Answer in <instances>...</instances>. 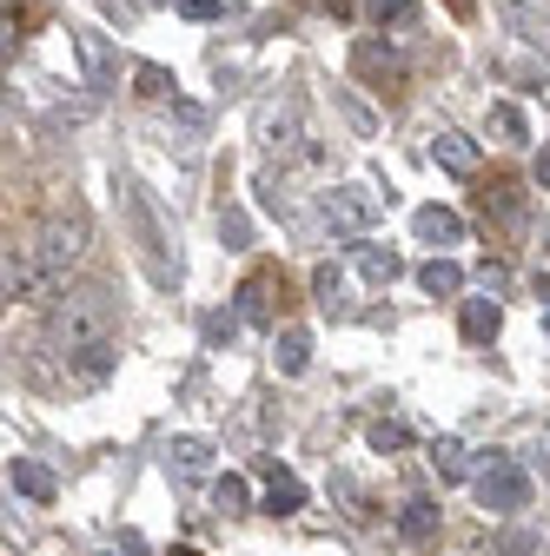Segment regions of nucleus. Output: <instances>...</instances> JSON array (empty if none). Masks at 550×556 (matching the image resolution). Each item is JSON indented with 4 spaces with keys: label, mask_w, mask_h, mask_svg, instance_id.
I'll use <instances>...</instances> for the list:
<instances>
[{
    "label": "nucleus",
    "mask_w": 550,
    "mask_h": 556,
    "mask_svg": "<svg viewBox=\"0 0 550 556\" xmlns=\"http://www.w3.org/2000/svg\"><path fill=\"white\" fill-rule=\"evenodd\" d=\"M332 106H338V113H346V126H352L359 139H372V132H378V119H372V106H365L359 93H346V87H338V93H332Z\"/></svg>",
    "instance_id": "19"
},
{
    "label": "nucleus",
    "mask_w": 550,
    "mask_h": 556,
    "mask_svg": "<svg viewBox=\"0 0 550 556\" xmlns=\"http://www.w3.org/2000/svg\"><path fill=\"white\" fill-rule=\"evenodd\" d=\"M471 8H477V0H451V14H458V21H471Z\"/></svg>",
    "instance_id": "36"
},
{
    "label": "nucleus",
    "mask_w": 550,
    "mask_h": 556,
    "mask_svg": "<svg viewBox=\"0 0 550 556\" xmlns=\"http://www.w3.org/2000/svg\"><path fill=\"white\" fill-rule=\"evenodd\" d=\"M359 265H365V278H378V286H391V278L404 271V258H398V252H385V245H365V252H359Z\"/></svg>",
    "instance_id": "21"
},
{
    "label": "nucleus",
    "mask_w": 550,
    "mask_h": 556,
    "mask_svg": "<svg viewBox=\"0 0 550 556\" xmlns=\"http://www.w3.org/2000/svg\"><path fill=\"white\" fill-rule=\"evenodd\" d=\"M113 325H120V299L107 286H66L40 318V352L47 358H87L93 344H113Z\"/></svg>",
    "instance_id": "1"
},
{
    "label": "nucleus",
    "mask_w": 550,
    "mask_h": 556,
    "mask_svg": "<svg viewBox=\"0 0 550 556\" xmlns=\"http://www.w3.org/2000/svg\"><path fill=\"white\" fill-rule=\"evenodd\" d=\"M372 21L378 27H411V21H418V8H411V0H372Z\"/></svg>",
    "instance_id": "24"
},
{
    "label": "nucleus",
    "mask_w": 550,
    "mask_h": 556,
    "mask_svg": "<svg viewBox=\"0 0 550 556\" xmlns=\"http://www.w3.org/2000/svg\"><path fill=\"white\" fill-rule=\"evenodd\" d=\"M398 530H404L411 543H432V536H438V504H432V497H411V504L398 510Z\"/></svg>",
    "instance_id": "16"
},
{
    "label": "nucleus",
    "mask_w": 550,
    "mask_h": 556,
    "mask_svg": "<svg viewBox=\"0 0 550 556\" xmlns=\"http://www.w3.org/2000/svg\"><path fill=\"white\" fill-rule=\"evenodd\" d=\"M312 299H318L325 312L338 305V265H318V271H312Z\"/></svg>",
    "instance_id": "28"
},
{
    "label": "nucleus",
    "mask_w": 550,
    "mask_h": 556,
    "mask_svg": "<svg viewBox=\"0 0 550 556\" xmlns=\"http://www.w3.org/2000/svg\"><path fill=\"white\" fill-rule=\"evenodd\" d=\"M120 226H126V239H133V252H140L153 286H173V239H166V226L153 213V199L133 179H120Z\"/></svg>",
    "instance_id": "3"
},
{
    "label": "nucleus",
    "mask_w": 550,
    "mask_h": 556,
    "mask_svg": "<svg viewBox=\"0 0 550 556\" xmlns=\"http://www.w3.org/2000/svg\"><path fill=\"white\" fill-rule=\"evenodd\" d=\"M272 292H286L279 271H252L246 286H239V318H246V325H265V318H272Z\"/></svg>",
    "instance_id": "9"
},
{
    "label": "nucleus",
    "mask_w": 550,
    "mask_h": 556,
    "mask_svg": "<svg viewBox=\"0 0 550 556\" xmlns=\"http://www.w3.org/2000/svg\"><path fill=\"white\" fill-rule=\"evenodd\" d=\"M186 21H220V0H179Z\"/></svg>",
    "instance_id": "32"
},
{
    "label": "nucleus",
    "mask_w": 550,
    "mask_h": 556,
    "mask_svg": "<svg viewBox=\"0 0 550 556\" xmlns=\"http://www.w3.org/2000/svg\"><path fill=\"white\" fill-rule=\"evenodd\" d=\"M498 325H504V312H498L491 299H464V318H458V331H464L471 344H491V338H498Z\"/></svg>",
    "instance_id": "13"
},
{
    "label": "nucleus",
    "mask_w": 550,
    "mask_h": 556,
    "mask_svg": "<svg viewBox=\"0 0 550 556\" xmlns=\"http://www.w3.org/2000/svg\"><path fill=\"white\" fill-rule=\"evenodd\" d=\"M471 483H477V504H485V510H504V517H511V510L530 504V477H524L511 457H498V451H491V464L477 470Z\"/></svg>",
    "instance_id": "5"
},
{
    "label": "nucleus",
    "mask_w": 550,
    "mask_h": 556,
    "mask_svg": "<svg viewBox=\"0 0 550 556\" xmlns=\"http://www.w3.org/2000/svg\"><path fill=\"white\" fill-rule=\"evenodd\" d=\"M292 126H299V106H279V113H265V119H259L265 147H279V153H286V147H299V139H292Z\"/></svg>",
    "instance_id": "18"
},
{
    "label": "nucleus",
    "mask_w": 550,
    "mask_h": 556,
    "mask_svg": "<svg viewBox=\"0 0 550 556\" xmlns=\"http://www.w3.org/2000/svg\"><path fill=\"white\" fill-rule=\"evenodd\" d=\"M485 205H491V213H498L504 226H517V219H524V199H517V186H491V192H485Z\"/></svg>",
    "instance_id": "23"
},
{
    "label": "nucleus",
    "mask_w": 550,
    "mask_h": 556,
    "mask_svg": "<svg viewBox=\"0 0 550 556\" xmlns=\"http://www.w3.org/2000/svg\"><path fill=\"white\" fill-rule=\"evenodd\" d=\"M87 239H93V226H87V213L80 205H66V213H53L21 252H27V265H34V278H40V292L53 299L60 286H66V271H74L80 258H87Z\"/></svg>",
    "instance_id": "2"
},
{
    "label": "nucleus",
    "mask_w": 550,
    "mask_h": 556,
    "mask_svg": "<svg viewBox=\"0 0 550 556\" xmlns=\"http://www.w3.org/2000/svg\"><path fill=\"white\" fill-rule=\"evenodd\" d=\"M173 556H192V549H173Z\"/></svg>",
    "instance_id": "37"
},
{
    "label": "nucleus",
    "mask_w": 550,
    "mask_h": 556,
    "mask_svg": "<svg viewBox=\"0 0 550 556\" xmlns=\"http://www.w3.org/2000/svg\"><path fill=\"white\" fill-rule=\"evenodd\" d=\"M537 186H543V192H550V147H543V153H537Z\"/></svg>",
    "instance_id": "34"
},
{
    "label": "nucleus",
    "mask_w": 550,
    "mask_h": 556,
    "mask_svg": "<svg viewBox=\"0 0 550 556\" xmlns=\"http://www.w3.org/2000/svg\"><path fill=\"white\" fill-rule=\"evenodd\" d=\"M352 8H359V0H325V14H338V21H346Z\"/></svg>",
    "instance_id": "35"
},
{
    "label": "nucleus",
    "mask_w": 550,
    "mask_h": 556,
    "mask_svg": "<svg viewBox=\"0 0 550 556\" xmlns=\"http://www.w3.org/2000/svg\"><path fill=\"white\" fill-rule=\"evenodd\" d=\"M173 119H179V126H192V132H199V126H205V113H199V106H192V100H173Z\"/></svg>",
    "instance_id": "33"
},
{
    "label": "nucleus",
    "mask_w": 550,
    "mask_h": 556,
    "mask_svg": "<svg viewBox=\"0 0 550 556\" xmlns=\"http://www.w3.org/2000/svg\"><path fill=\"white\" fill-rule=\"evenodd\" d=\"M239 325H246L239 312H205V325H199V331H205V344H233V331H239Z\"/></svg>",
    "instance_id": "25"
},
{
    "label": "nucleus",
    "mask_w": 550,
    "mask_h": 556,
    "mask_svg": "<svg viewBox=\"0 0 550 556\" xmlns=\"http://www.w3.org/2000/svg\"><path fill=\"white\" fill-rule=\"evenodd\" d=\"M418 286H425L432 299H451V292H464V271H458L451 258H432V265L418 271Z\"/></svg>",
    "instance_id": "17"
},
{
    "label": "nucleus",
    "mask_w": 550,
    "mask_h": 556,
    "mask_svg": "<svg viewBox=\"0 0 550 556\" xmlns=\"http://www.w3.org/2000/svg\"><path fill=\"white\" fill-rule=\"evenodd\" d=\"M491 126H498L504 139H524V113H517L511 100H504V106H491Z\"/></svg>",
    "instance_id": "30"
},
{
    "label": "nucleus",
    "mask_w": 550,
    "mask_h": 556,
    "mask_svg": "<svg viewBox=\"0 0 550 556\" xmlns=\"http://www.w3.org/2000/svg\"><path fill=\"white\" fill-rule=\"evenodd\" d=\"M352 66H359V74H372V80H404V60L391 47H378V40H359L352 47Z\"/></svg>",
    "instance_id": "12"
},
{
    "label": "nucleus",
    "mask_w": 550,
    "mask_h": 556,
    "mask_svg": "<svg viewBox=\"0 0 550 556\" xmlns=\"http://www.w3.org/2000/svg\"><path fill=\"white\" fill-rule=\"evenodd\" d=\"M299 504H305L299 477H292V470H279V464H265V517H292Z\"/></svg>",
    "instance_id": "10"
},
{
    "label": "nucleus",
    "mask_w": 550,
    "mask_h": 556,
    "mask_svg": "<svg viewBox=\"0 0 550 556\" xmlns=\"http://www.w3.org/2000/svg\"><path fill=\"white\" fill-rule=\"evenodd\" d=\"M411 232H418L425 245H458L464 239V219L451 213V205H418V213H411Z\"/></svg>",
    "instance_id": "7"
},
{
    "label": "nucleus",
    "mask_w": 550,
    "mask_h": 556,
    "mask_svg": "<svg viewBox=\"0 0 550 556\" xmlns=\"http://www.w3.org/2000/svg\"><path fill=\"white\" fill-rule=\"evenodd\" d=\"M166 464L179 477H205V464H213V438H173L166 444Z\"/></svg>",
    "instance_id": "14"
},
{
    "label": "nucleus",
    "mask_w": 550,
    "mask_h": 556,
    "mask_svg": "<svg viewBox=\"0 0 550 556\" xmlns=\"http://www.w3.org/2000/svg\"><path fill=\"white\" fill-rule=\"evenodd\" d=\"M140 93H153V100H179V93H173V74H166V66H140Z\"/></svg>",
    "instance_id": "27"
},
{
    "label": "nucleus",
    "mask_w": 550,
    "mask_h": 556,
    "mask_svg": "<svg viewBox=\"0 0 550 556\" xmlns=\"http://www.w3.org/2000/svg\"><path fill=\"white\" fill-rule=\"evenodd\" d=\"M220 239H226L233 252H239V245H252V219H246V213H226V219H220Z\"/></svg>",
    "instance_id": "29"
},
{
    "label": "nucleus",
    "mask_w": 550,
    "mask_h": 556,
    "mask_svg": "<svg viewBox=\"0 0 550 556\" xmlns=\"http://www.w3.org/2000/svg\"><path fill=\"white\" fill-rule=\"evenodd\" d=\"M74 53H80V74H87V87H93V93H113L120 66H113V47H107V34H100V27H74Z\"/></svg>",
    "instance_id": "6"
},
{
    "label": "nucleus",
    "mask_w": 550,
    "mask_h": 556,
    "mask_svg": "<svg viewBox=\"0 0 550 556\" xmlns=\"http://www.w3.org/2000/svg\"><path fill=\"white\" fill-rule=\"evenodd\" d=\"M8 483H14L21 497H34V504H53V497H60V477H53L47 464H34V457H14V464H8Z\"/></svg>",
    "instance_id": "8"
},
{
    "label": "nucleus",
    "mask_w": 550,
    "mask_h": 556,
    "mask_svg": "<svg viewBox=\"0 0 550 556\" xmlns=\"http://www.w3.org/2000/svg\"><path fill=\"white\" fill-rule=\"evenodd\" d=\"M530 549H537L530 530H504V536H498V556H530Z\"/></svg>",
    "instance_id": "31"
},
{
    "label": "nucleus",
    "mask_w": 550,
    "mask_h": 556,
    "mask_svg": "<svg viewBox=\"0 0 550 556\" xmlns=\"http://www.w3.org/2000/svg\"><path fill=\"white\" fill-rule=\"evenodd\" d=\"M365 438H372V451H398L404 444V425H398V417H372Z\"/></svg>",
    "instance_id": "26"
},
{
    "label": "nucleus",
    "mask_w": 550,
    "mask_h": 556,
    "mask_svg": "<svg viewBox=\"0 0 550 556\" xmlns=\"http://www.w3.org/2000/svg\"><path fill=\"white\" fill-rule=\"evenodd\" d=\"M318 213H325L332 232H372L385 219V192H372V186H325Z\"/></svg>",
    "instance_id": "4"
},
{
    "label": "nucleus",
    "mask_w": 550,
    "mask_h": 556,
    "mask_svg": "<svg viewBox=\"0 0 550 556\" xmlns=\"http://www.w3.org/2000/svg\"><path fill=\"white\" fill-rule=\"evenodd\" d=\"M432 464H438V477H445V483H458V477H471V457H464V444H458V438H438V451H432Z\"/></svg>",
    "instance_id": "20"
},
{
    "label": "nucleus",
    "mask_w": 550,
    "mask_h": 556,
    "mask_svg": "<svg viewBox=\"0 0 550 556\" xmlns=\"http://www.w3.org/2000/svg\"><path fill=\"white\" fill-rule=\"evenodd\" d=\"M432 160H438L445 173H458V179L477 173V147H471L464 132H432Z\"/></svg>",
    "instance_id": "11"
},
{
    "label": "nucleus",
    "mask_w": 550,
    "mask_h": 556,
    "mask_svg": "<svg viewBox=\"0 0 550 556\" xmlns=\"http://www.w3.org/2000/svg\"><path fill=\"white\" fill-rule=\"evenodd\" d=\"M213 504H220L226 517H239V510L252 504V491H246V477H220V483H213Z\"/></svg>",
    "instance_id": "22"
},
{
    "label": "nucleus",
    "mask_w": 550,
    "mask_h": 556,
    "mask_svg": "<svg viewBox=\"0 0 550 556\" xmlns=\"http://www.w3.org/2000/svg\"><path fill=\"white\" fill-rule=\"evenodd\" d=\"M272 358H279V371H286V378H299V371L312 365V331H299V325H292V331H279Z\"/></svg>",
    "instance_id": "15"
}]
</instances>
